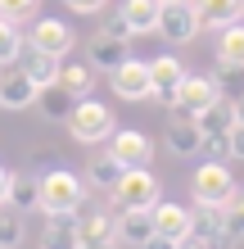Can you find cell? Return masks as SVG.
Segmentation results:
<instances>
[{
  "label": "cell",
  "instance_id": "cell-20",
  "mask_svg": "<svg viewBox=\"0 0 244 249\" xmlns=\"http://www.w3.org/2000/svg\"><path fill=\"white\" fill-rule=\"evenodd\" d=\"M195 9H199L204 27H226V23L244 18V0H195Z\"/></svg>",
  "mask_w": 244,
  "mask_h": 249
},
{
  "label": "cell",
  "instance_id": "cell-39",
  "mask_svg": "<svg viewBox=\"0 0 244 249\" xmlns=\"http://www.w3.org/2000/svg\"><path fill=\"white\" fill-rule=\"evenodd\" d=\"M235 123H244V95L235 100Z\"/></svg>",
  "mask_w": 244,
  "mask_h": 249
},
{
  "label": "cell",
  "instance_id": "cell-18",
  "mask_svg": "<svg viewBox=\"0 0 244 249\" xmlns=\"http://www.w3.org/2000/svg\"><path fill=\"white\" fill-rule=\"evenodd\" d=\"M159 5L163 0H122V18L127 27H131V36H149L154 32V23H159Z\"/></svg>",
  "mask_w": 244,
  "mask_h": 249
},
{
  "label": "cell",
  "instance_id": "cell-35",
  "mask_svg": "<svg viewBox=\"0 0 244 249\" xmlns=\"http://www.w3.org/2000/svg\"><path fill=\"white\" fill-rule=\"evenodd\" d=\"M140 249H177V240H172V236H163V231H149V236L140 240Z\"/></svg>",
  "mask_w": 244,
  "mask_h": 249
},
{
  "label": "cell",
  "instance_id": "cell-25",
  "mask_svg": "<svg viewBox=\"0 0 244 249\" xmlns=\"http://www.w3.org/2000/svg\"><path fill=\"white\" fill-rule=\"evenodd\" d=\"M5 204H14V209H36V177L32 172H9Z\"/></svg>",
  "mask_w": 244,
  "mask_h": 249
},
{
  "label": "cell",
  "instance_id": "cell-12",
  "mask_svg": "<svg viewBox=\"0 0 244 249\" xmlns=\"http://www.w3.org/2000/svg\"><path fill=\"white\" fill-rule=\"evenodd\" d=\"M181 77H185V68H181L177 54H159V59H149V105H167Z\"/></svg>",
  "mask_w": 244,
  "mask_h": 249
},
{
  "label": "cell",
  "instance_id": "cell-9",
  "mask_svg": "<svg viewBox=\"0 0 244 249\" xmlns=\"http://www.w3.org/2000/svg\"><path fill=\"white\" fill-rule=\"evenodd\" d=\"M73 27H68L64 18H36L32 32H27V50H46V54H59V59H68L73 54Z\"/></svg>",
  "mask_w": 244,
  "mask_h": 249
},
{
  "label": "cell",
  "instance_id": "cell-3",
  "mask_svg": "<svg viewBox=\"0 0 244 249\" xmlns=\"http://www.w3.org/2000/svg\"><path fill=\"white\" fill-rule=\"evenodd\" d=\"M190 195L195 204H231L235 195V177H231V168L222 163V159H204L195 172H190Z\"/></svg>",
  "mask_w": 244,
  "mask_h": 249
},
{
  "label": "cell",
  "instance_id": "cell-7",
  "mask_svg": "<svg viewBox=\"0 0 244 249\" xmlns=\"http://www.w3.org/2000/svg\"><path fill=\"white\" fill-rule=\"evenodd\" d=\"M195 127H199V136H204V145H212V154H226V131L235 127V105L217 95L208 109L195 113Z\"/></svg>",
  "mask_w": 244,
  "mask_h": 249
},
{
  "label": "cell",
  "instance_id": "cell-1",
  "mask_svg": "<svg viewBox=\"0 0 244 249\" xmlns=\"http://www.w3.org/2000/svg\"><path fill=\"white\" fill-rule=\"evenodd\" d=\"M68 136H73L77 145H104L109 136H113V113L99 105V100H91V95H81V100H73V109H68Z\"/></svg>",
  "mask_w": 244,
  "mask_h": 249
},
{
  "label": "cell",
  "instance_id": "cell-29",
  "mask_svg": "<svg viewBox=\"0 0 244 249\" xmlns=\"http://www.w3.org/2000/svg\"><path fill=\"white\" fill-rule=\"evenodd\" d=\"M27 240V222H23V209H0V249H18Z\"/></svg>",
  "mask_w": 244,
  "mask_h": 249
},
{
  "label": "cell",
  "instance_id": "cell-22",
  "mask_svg": "<svg viewBox=\"0 0 244 249\" xmlns=\"http://www.w3.org/2000/svg\"><path fill=\"white\" fill-rule=\"evenodd\" d=\"M95 77H99V72H95L91 64H64V68H59V86H64L73 100L91 95V91H95Z\"/></svg>",
  "mask_w": 244,
  "mask_h": 249
},
{
  "label": "cell",
  "instance_id": "cell-36",
  "mask_svg": "<svg viewBox=\"0 0 244 249\" xmlns=\"http://www.w3.org/2000/svg\"><path fill=\"white\" fill-rule=\"evenodd\" d=\"M177 249H212V245H208L204 236H195V231H190V236H181V240H177Z\"/></svg>",
  "mask_w": 244,
  "mask_h": 249
},
{
  "label": "cell",
  "instance_id": "cell-32",
  "mask_svg": "<svg viewBox=\"0 0 244 249\" xmlns=\"http://www.w3.org/2000/svg\"><path fill=\"white\" fill-rule=\"evenodd\" d=\"M226 154H231V159H240V163H244V123H235L231 131H226Z\"/></svg>",
  "mask_w": 244,
  "mask_h": 249
},
{
  "label": "cell",
  "instance_id": "cell-27",
  "mask_svg": "<svg viewBox=\"0 0 244 249\" xmlns=\"http://www.w3.org/2000/svg\"><path fill=\"white\" fill-rule=\"evenodd\" d=\"M27 50V36L14 18H0V64H18Z\"/></svg>",
  "mask_w": 244,
  "mask_h": 249
},
{
  "label": "cell",
  "instance_id": "cell-14",
  "mask_svg": "<svg viewBox=\"0 0 244 249\" xmlns=\"http://www.w3.org/2000/svg\"><path fill=\"white\" fill-rule=\"evenodd\" d=\"M36 91L41 86L27 77L23 68H9V72H0V109H32L36 105Z\"/></svg>",
  "mask_w": 244,
  "mask_h": 249
},
{
  "label": "cell",
  "instance_id": "cell-5",
  "mask_svg": "<svg viewBox=\"0 0 244 249\" xmlns=\"http://www.w3.org/2000/svg\"><path fill=\"white\" fill-rule=\"evenodd\" d=\"M199 9L195 0H167V5H159V23H154V32H159L167 46H185V41L199 36Z\"/></svg>",
  "mask_w": 244,
  "mask_h": 249
},
{
  "label": "cell",
  "instance_id": "cell-26",
  "mask_svg": "<svg viewBox=\"0 0 244 249\" xmlns=\"http://www.w3.org/2000/svg\"><path fill=\"white\" fill-rule=\"evenodd\" d=\"M118 172H122V168H118V159L104 150V154H91V163H86V181H91L95 190H104V195H109V186L118 181Z\"/></svg>",
  "mask_w": 244,
  "mask_h": 249
},
{
  "label": "cell",
  "instance_id": "cell-2",
  "mask_svg": "<svg viewBox=\"0 0 244 249\" xmlns=\"http://www.w3.org/2000/svg\"><path fill=\"white\" fill-rule=\"evenodd\" d=\"M81 199H86V186L68 168H54L46 177H36V209L41 213H73Z\"/></svg>",
  "mask_w": 244,
  "mask_h": 249
},
{
  "label": "cell",
  "instance_id": "cell-21",
  "mask_svg": "<svg viewBox=\"0 0 244 249\" xmlns=\"http://www.w3.org/2000/svg\"><path fill=\"white\" fill-rule=\"evenodd\" d=\"M23 54H27L23 72H27L36 86H54V82H59V68H64L59 54H46V50H23Z\"/></svg>",
  "mask_w": 244,
  "mask_h": 249
},
{
  "label": "cell",
  "instance_id": "cell-33",
  "mask_svg": "<svg viewBox=\"0 0 244 249\" xmlns=\"http://www.w3.org/2000/svg\"><path fill=\"white\" fill-rule=\"evenodd\" d=\"M99 32H109V36H127V41H131V27H127V18H122L118 9L104 14V27H99Z\"/></svg>",
  "mask_w": 244,
  "mask_h": 249
},
{
  "label": "cell",
  "instance_id": "cell-16",
  "mask_svg": "<svg viewBox=\"0 0 244 249\" xmlns=\"http://www.w3.org/2000/svg\"><path fill=\"white\" fill-rule=\"evenodd\" d=\"M77 209L73 213H46V231H41V249H77Z\"/></svg>",
  "mask_w": 244,
  "mask_h": 249
},
{
  "label": "cell",
  "instance_id": "cell-23",
  "mask_svg": "<svg viewBox=\"0 0 244 249\" xmlns=\"http://www.w3.org/2000/svg\"><path fill=\"white\" fill-rule=\"evenodd\" d=\"M36 109L46 113L50 123H64L68 109H73V95H68L59 82H54V86H41V91H36Z\"/></svg>",
  "mask_w": 244,
  "mask_h": 249
},
{
  "label": "cell",
  "instance_id": "cell-15",
  "mask_svg": "<svg viewBox=\"0 0 244 249\" xmlns=\"http://www.w3.org/2000/svg\"><path fill=\"white\" fill-rule=\"evenodd\" d=\"M149 217H154V231H163V236H172V240H181V236H190V209L185 204H177V199H154L149 204Z\"/></svg>",
  "mask_w": 244,
  "mask_h": 249
},
{
  "label": "cell",
  "instance_id": "cell-10",
  "mask_svg": "<svg viewBox=\"0 0 244 249\" xmlns=\"http://www.w3.org/2000/svg\"><path fill=\"white\" fill-rule=\"evenodd\" d=\"M212 100H217V86H212V77H190V72H185V77L177 82V91H172L167 105L177 109V113H185V118H195V113L208 109Z\"/></svg>",
  "mask_w": 244,
  "mask_h": 249
},
{
  "label": "cell",
  "instance_id": "cell-34",
  "mask_svg": "<svg viewBox=\"0 0 244 249\" xmlns=\"http://www.w3.org/2000/svg\"><path fill=\"white\" fill-rule=\"evenodd\" d=\"M73 14H99V9H109V0H64Z\"/></svg>",
  "mask_w": 244,
  "mask_h": 249
},
{
  "label": "cell",
  "instance_id": "cell-17",
  "mask_svg": "<svg viewBox=\"0 0 244 249\" xmlns=\"http://www.w3.org/2000/svg\"><path fill=\"white\" fill-rule=\"evenodd\" d=\"M149 231H154L149 209H122V217H113V236H118L122 245H136L140 249V240H145Z\"/></svg>",
  "mask_w": 244,
  "mask_h": 249
},
{
  "label": "cell",
  "instance_id": "cell-13",
  "mask_svg": "<svg viewBox=\"0 0 244 249\" xmlns=\"http://www.w3.org/2000/svg\"><path fill=\"white\" fill-rule=\"evenodd\" d=\"M163 136H167V154L172 159H195L199 150H204V136H199L195 118H185V113H172Z\"/></svg>",
  "mask_w": 244,
  "mask_h": 249
},
{
  "label": "cell",
  "instance_id": "cell-30",
  "mask_svg": "<svg viewBox=\"0 0 244 249\" xmlns=\"http://www.w3.org/2000/svg\"><path fill=\"white\" fill-rule=\"evenodd\" d=\"M41 0H0V18H14V23H23V18H32Z\"/></svg>",
  "mask_w": 244,
  "mask_h": 249
},
{
  "label": "cell",
  "instance_id": "cell-8",
  "mask_svg": "<svg viewBox=\"0 0 244 249\" xmlns=\"http://www.w3.org/2000/svg\"><path fill=\"white\" fill-rule=\"evenodd\" d=\"M109 86H113V95H118V100H127V105L149 100V64L122 59L118 68H109Z\"/></svg>",
  "mask_w": 244,
  "mask_h": 249
},
{
  "label": "cell",
  "instance_id": "cell-38",
  "mask_svg": "<svg viewBox=\"0 0 244 249\" xmlns=\"http://www.w3.org/2000/svg\"><path fill=\"white\" fill-rule=\"evenodd\" d=\"M5 186H9V168H0V204H5Z\"/></svg>",
  "mask_w": 244,
  "mask_h": 249
},
{
  "label": "cell",
  "instance_id": "cell-4",
  "mask_svg": "<svg viewBox=\"0 0 244 249\" xmlns=\"http://www.w3.org/2000/svg\"><path fill=\"white\" fill-rule=\"evenodd\" d=\"M159 177H154L149 168H122L118 181L109 186V199L118 204V209H149L154 199H159Z\"/></svg>",
  "mask_w": 244,
  "mask_h": 249
},
{
  "label": "cell",
  "instance_id": "cell-40",
  "mask_svg": "<svg viewBox=\"0 0 244 249\" xmlns=\"http://www.w3.org/2000/svg\"><path fill=\"white\" fill-rule=\"evenodd\" d=\"M163 5H167V0H163Z\"/></svg>",
  "mask_w": 244,
  "mask_h": 249
},
{
  "label": "cell",
  "instance_id": "cell-31",
  "mask_svg": "<svg viewBox=\"0 0 244 249\" xmlns=\"http://www.w3.org/2000/svg\"><path fill=\"white\" fill-rule=\"evenodd\" d=\"M226 227H231L235 236L244 240V190H235V195H231V204H226Z\"/></svg>",
  "mask_w": 244,
  "mask_h": 249
},
{
  "label": "cell",
  "instance_id": "cell-37",
  "mask_svg": "<svg viewBox=\"0 0 244 249\" xmlns=\"http://www.w3.org/2000/svg\"><path fill=\"white\" fill-rule=\"evenodd\" d=\"M77 249H122V240L113 236V240H81Z\"/></svg>",
  "mask_w": 244,
  "mask_h": 249
},
{
  "label": "cell",
  "instance_id": "cell-24",
  "mask_svg": "<svg viewBox=\"0 0 244 249\" xmlns=\"http://www.w3.org/2000/svg\"><path fill=\"white\" fill-rule=\"evenodd\" d=\"M217 64H244V18L222 27V36H217Z\"/></svg>",
  "mask_w": 244,
  "mask_h": 249
},
{
  "label": "cell",
  "instance_id": "cell-6",
  "mask_svg": "<svg viewBox=\"0 0 244 249\" xmlns=\"http://www.w3.org/2000/svg\"><path fill=\"white\" fill-rule=\"evenodd\" d=\"M104 150L118 159V168H149L154 141H149L140 127H113V136L104 141Z\"/></svg>",
  "mask_w": 244,
  "mask_h": 249
},
{
  "label": "cell",
  "instance_id": "cell-11",
  "mask_svg": "<svg viewBox=\"0 0 244 249\" xmlns=\"http://www.w3.org/2000/svg\"><path fill=\"white\" fill-rule=\"evenodd\" d=\"M122 59H131V41H127V36L95 32L91 41H86V64H91L95 72H109V68H118Z\"/></svg>",
  "mask_w": 244,
  "mask_h": 249
},
{
  "label": "cell",
  "instance_id": "cell-28",
  "mask_svg": "<svg viewBox=\"0 0 244 249\" xmlns=\"http://www.w3.org/2000/svg\"><path fill=\"white\" fill-rule=\"evenodd\" d=\"M212 86H217L222 100H235L244 95V64H217V72H212Z\"/></svg>",
  "mask_w": 244,
  "mask_h": 249
},
{
  "label": "cell",
  "instance_id": "cell-19",
  "mask_svg": "<svg viewBox=\"0 0 244 249\" xmlns=\"http://www.w3.org/2000/svg\"><path fill=\"white\" fill-rule=\"evenodd\" d=\"M77 236L81 240H113V217L104 209H91V204H77Z\"/></svg>",
  "mask_w": 244,
  "mask_h": 249
}]
</instances>
